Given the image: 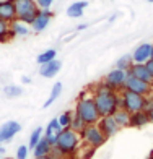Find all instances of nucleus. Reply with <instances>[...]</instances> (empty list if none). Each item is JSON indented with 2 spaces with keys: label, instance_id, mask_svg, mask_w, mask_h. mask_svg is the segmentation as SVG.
<instances>
[{
  "label": "nucleus",
  "instance_id": "32",
  "mask_svg": "<svg viewBox=\"0 0 153 159\" xmlns=\"http://www.w3.org/2000/svg\"><path fill=\"white\" fill-rule=\"evenodd\" d=\"M21 81H23L25 84H28V83H31V78L30 76H23V78H21Z\"/></svg>",
  "mask_w": 153,
  "mask_h": 159
},
{
  "label": "nucleus",
  "instance_id": "8",
  "mask_svg": "<svg viewBox=\"0 0 153 159\" xmlns=\"http://www.w3.org/2000/svg\"><path fill=\"white\" fill-rule=\"evenodd\" d=\"M124 89H129V91H134L137 94H142L147 98L148 94H151V84L147 83V81H142L135 76H130L127 75V80H126V84H124Z\"/></svg>",
  "mask_w": 153,
  "mask_h": 159
},
{
  "label": "nucleus",
  "instance_id": "9",
  "mask_svg": "<svg viewBox=\"0 0 153 159\" xmlns=\"http://www.w3.org/2000/svg\"><path fill=\"white\" fill-rule=\"evenodd\" d=\"M98 128L101 130V133H103L106 138H111V136H114L116 133L119 132V125L116 124V120H114V117L112 115H106V117H101L99 120H98Z\"/></svg>",
  "mask_w": 153,
  "mask_h": 159
},
{
  "label": "nucleus",
  "instance_id": "39",
  "mask_svg": "<svg viewBox=\"0 0 153 159\" xmlns=\"http://www.w3.org/2000/svg\"><path fill=\"white\" fill-rule=\"evenodd\" d=\"M0 159H2V156H0Z\"/></svg>",
  "mask_w": 153,
  "mask_h": 159
},
{
  "label": "nucleus",
  "instance_id": "18",
  "mask_svg": "<svg viewBox=\"0 0 153 159\" xmlns=\"http://www.w3.org/2000/svg\"><path fill=\"white\" fill-rule=\"evenodd\" d=\"M50 149H52V144L49 143V140L47 138H42L39 140V143L34 146V149H33V154H34V157H42V156H49L50 154Z\"/></svg>",
  "mask_w": 153,
  "mask_h": 159
},
{
  "label": "nucleus",
  "instance_id": "6",
  "mask_svg": "<svg viewBox=\"0 0 153 159\" xmlns=\"http://www.w3.org/2000/svg\"><path fill=\"white\" fill-rule=\"evenodd\" d=\"M119 96H121V109H126L130 114L138 112V111H143L145 96L137 94V93L129 91V89H122V93H121Z\"/></svg>",
  "mask_w": 153,
  "mask_h": 159
},
{
  "label": "nucleus",
  "instance_id": "10",
  "mask_svg": "<svg viewBox=\"0 0 153 159\" xmlns=\"http://www.w3.org/2000/svg\"><path fill=\"white\" fill-rule=\"evenodd\" d=\"M54 18V13L50 11V10H41L38 11V15H36L34 21H33V25H31V30L34 33H41V31H44L46 28L49 26L50 23V20Z\"/></svg>",
  "mask_w": 153,
  "mask_h": 159
},
{
  "label": "nucleus",
  "instance_id": "28",
  "mask_svg": "<svg viewBox=\"0 0 153 159\" xmlns=\"http://www.w3.org/2000/svg\"><path fill=\"white\" fill-rule=\"evenodd\" d=\"M86 127V124H85V122L82 120V119H80L78 117V115L74 112V119H72V124H70V128L72 130H74V132H77V133H80V132H82V130Z\"/></svg>",
  "mask_w": 153,
  "mask_h": 159
},
{
  "label": "nucleus",
  "instance_id": "36",
  "mask_svg": "<svg viewBox=\"0 0 153 159\" xmlns=\"http://www.w3.org/2000/svg\"><path fill=\"white\" fill-rule=\"evenodd\" d=\"M5 153V148H2V144H0V156H2Z\"/></svg>",
  "mask_w": 153,
  "mask_h": 159
},
{
  "label": "nucleus",
  "instance_id": "12",
  "mask_svg": "<svg viewBox=\"0 0 153 159\" xmlns=\"http://www.w3.org/2000/svg\"><path fill=\"white\" fill-rule=\"evenodd\" d=\"M151 49H153V44H140L132 54V59H134V63H147L150 59H151Z\"/></svg>",
  "mask_w": 153,
  "mask_h": 159
},
{
  "label": "nucleus",
  "instance_id": "13",
  "mask_svg": "<svg viewBox=\"0 0 153 159\" xmlns=\"http://www.w3.org/2000/svg\"><path fill=\"white\" fill-rule=\"evenodd\" d=\"M127 75H130V76H135V78L142 80V81H147V83H150V84L153 83V78L150 76V73H148L147 67H145V63H134L132 67L129 68Z\"/></svg>",
  "mask_w": 153,
  "mask_h": 159
},
{
  "label": "nucleus",
  "instance_id": "25",
  "mask_svg": "<svg viewBox=\"0 0 153 159\" xmlns=\"http://www.w3.org/2000/svg\"><path fill=\"white\" fill-rule=\"evenodd\" d=\"M44 136V130H42L41 127H38V128H34L33 130V133L30 135V144H28V148H31V149H34V146L39 143V140Z\"/></svg>",
  "mask_w": 153,
  "mask_h": 159
},
{
  "label": "nucleus",
  "instance_id": "34",
  "mask_svg": "<svg viewBox=\"0 0 153 159\" xmlns=\"http://www.w3.org/2000/svg\"><path fill=\"white\" fill-rule=\"evenodd\" d=\"M86 28H88V25H86V23H83V25H80V26L77 28V30H78V31H82V30H86Z\"/></svg>",
  "mask_w": 153,
  "mask_h": 159
},
{
  "label": "nucleus",
  "instance_id": "22",
  "mask_svg": "<svg viewBox=\"0 0 153 159\" xmlns=\"http://www.w3.org/2000/svg\"><path fill=\"white\" fill-rule=\"evenodd\" d=\"M134 65V59H132V54H126L122 55L121 59L116 62V68L124 70V71H129V68Z\"/></svg>",
  "mask_w": 153,
  "mask_h": 159
},
{
  "label": "nucleus",
  "instance_id": "35",
  "mask_svg": "<svg viewBox=\"0 0 153 159\" xmlns=\"http://www.w3.org/2000/svg\"><path fill=\"white\" fill-rule=\"evenodd\" d=\"M34 159H54V157H50V156H42V157H34Z\"/></svg>",
  "mask_w": 153,
  "mask_h": 159
},
{
  "label": "nucleus",
  "instance_id": "21",
  "mask_svg": "<svg viewBox=\"0 0 153 159\" xmlns=\"http://www.w3.org/2000/svg\"><path fill=\"white\" fill-rule=\"evenodd\" d=\"M10 30L15 33V36H28L30 34V28H28V25L21 23L20 20H15L10 23Z\"/></svg>",
  "mask_w": 153,
  "mask_h": 159
},
{
  "label": "nucleus",
  "instance_id": "11",
  "mask_svg": "<svg viewBox=\"0 0 153 159\" xmlns=\"http://www.w3.org/2000/svg\"><path fill=\"white\" fill-rule=\"evenodd\" d=\"M20 130H21V125L18 122H15V120L5 122V124L0 127V144L10 141L17 133H20Z\"/></svg>",
  "mask_w": 153,
  "mask_h": 159
},
{
  "label": "nucleus",
  "instance_id": "17",
  "mask_svg": "<svg viewBox=\"0 0 153 159\" xmlns=\"http://www.w3.org/2000/svg\"><path fill=\"white\" fill-rule=\"evenodd\" d=\"M147 124H150V117H148V112L145 111H138L130 114V124L129 127H134V128H142Z\"/></svg>",
  "mask_w": 153,
  "mask_h": 159
},
{
  "label": "nucleus",
  "instance_id": "14",
  "mask_svg": "<svg viewBox=\"0 0 153 159\" xmlns=\"http://www.w3.org/2000/svg\"><path fill=\"white\" fill-rule=\"evenodd\" d=\"M62 127H60V124H59V120L57 119H52L47 124V127H46V130H44V138H47L49 140V143L52 144H55V141H57V136H59V133L62 132Z\"/></svg>",
  "mask_w": 153,
  "mask_h": 159
},
{
  "label": "nucleus",
  "instance_id": "15",
  "mask_svg": "<svg viewBox=\"0 0 153 159\" xmlns=\"http://www.w3.org/2000/svg\"><path fill=\"white\" fill-rule=\"evenodd\" d=\"M0 18L8 21V23L17 20L15 5H13L12 0H2V2H0Z\"/></svg>",
  "mask_w": 153,
  "mask_h": 159
},
{
  "label": "nucleus",
  "instance_id": "30",
  "mask_svg": "<svg viewBox=\"0 0 153 159\" xmlns=\"http://www.w3.org/2000/svg\"><path fill=\"white\" fill-rule=\"evenodd\" d=\"M36 5H38V8L41 10H49L50 8V5L54 3V0H34Z\"/></svg>",
  "mask_w": 153,
  "mask_h": 159
},
{
  "label": "nucleus",
  "instance_id": "27",
  "mask_svg": "<svg viewBox=\"0 0 153 159\" xmlns=\"http://www.w3.org/2000/svg\"><path fill=\"white\" fill-rule=\"evenodd\" d=\"M3 93H5L7 98H18V96H21L23 89H21L20 86H17V84H8V86L3 88Z\"/></svg>",
  "mask_w": 153,
  "mask_h": 159
},
{
  "label": "nucleus",
  "instance_id": "38",
  "mask_svg": "<svg viewBox=\"0 0 153 159\" xmlns=\"http://www.w3.org/2000/svg\"><path fill=\"white\" fill-rule=\"evenodd\" d=\"M148 2H150V3H153V0H148Z\"/></svg>",
  "mask_w": 153,
  "mask_h": 159
},
{
  "label": "nucleus",
  "instance_id": "31",
  "mask_svg": "<svg viewBox=\"0 0 153 159\" xmlns=\"http://www.w3.org/2000/svg\"><path fill=\"white\" fill-rule=\"evenodd\" d=\"M145 67H147V70H148V73H150V76L153 78V60L150 59L147 63H145Z\"/></svg>",
  "mask_w": 153,
  "mask_h": 159
},
{
  "label": "nucleus",
  "instance_id": "7",
  "mask_svg": "<svg viewBox=\"0 0 153 159\" xmlns=\"http://www.w3.org/2000/svg\"><path fill=\"white\" fill-rule=\"evenodd\" d=\"M126 80H127V71L119 70V68H114V70H111L106 75L104 83L111 89H114V91H122L124 89V84H126Z\"/></svg>",
  "mask_w": 153,
  "mask_h": 159
},
{
  "label": "nucleus",
  "instance_id": "19",
  "mask_svg": "<svg viewBox=\"0 0 153 159\" xmlns=\"http://www.w3.org/2000/svg\"><path fill=\"white\" fill-rule=\"evenodd\" d=\"M88 7V2H85V0H80V2H74L69 8H67V15L70 18H80L83 16V11L85 8Z\"/></svg>",
  "mask_w": 153,
  "mask_h": 159
},
{
  "label": "nucleus",
  "instance_id": "23",
  "mask_svg": "<svg viewBox=\"0 0 153 159\" xmlns=\"http://www.w3.org/2000/svg\"><path fill=\"white\" fill-rule=\"evenodd\" d=\"M60 93H62V83H55V84L52 86V89H50V94H49L47 101L44 102V107H49L57 98L60 96Z\"/></svg>",
  "mask_w": 153,
  "mask_h": 159
},
{
  "label": "nucleus",
  "instance_id": "16",
  "mask_svg": "<svg viewBox=\"0 0 153 159\" xmlns=\"http://www.w3.org/2000/svg\"><path fill=\"white\" fill-rule=\"evenodd\" d=\"M60 67H62L60 60L54 59V60H50V62H47V63H44V65H41L39 75L44 76V78H54V76L60 71Z\"/></svg>",
  "mask_w": 153,
  "mask_h": 159
},
{
  "label": "nucleus",
  "instance_id": "26",
  "mask_svg": "<svg viewBox=\"0 0 153 159\" xmlns=\"http://www.w3.org/2000/svg\"><path fill=\"white\" fill-rule=\"evenodd\" d=\"M72 119H74V112H70V111L64 112V114H60L59 117H57V120H59V124H60L62 128H70Z\"/></svg>",
  "mask_w": 153,
  "mask_h": 159
},
{
  "label": "nucleus",
  "instance_id": "29",
  "mask_svg": "<svg viewBox=\"0 0 153 159\" xmlns=\"http://www.w3.org/2000/svg\"><path fill=\"white\" fill-rule=\"evenodd\" d=\"M28 151H30V148L25 146V144L18 146V149H17V159H26L28 157Z\"/></svg>",
  "mask_w": 153,
  "mask_h": 159
},
{
  "label": "nucleus",
  "instance_id": "4",
  "mask_svg": "<svg viewBox=\"0 0 153 159\" xmlns=\"http://www.w3.org/2000/svg\"><path fill=\"white\" fill-rule=\"evenodd\" d=\"M15 5V11H17V20H20L21 23H25L28 26L33 25V21L38 15V5L34 0H12Z\"/></svg>",
  "mask_w": 153,
  "mask_h": 159
},
{
  "label": "nucleus",
  "instance_id": "33",
  "mask_svg": "<svg viewBox=\"0 0 153 159\" xmlns=\"http://www.w3.org/2000/svg\"><path fill=\"white\" fill-rule=\"evenodd\" d=\"M148 117H150V124H153V107L148 111Z\"/></svg>",
  "mask_w": 153,
  "mask_h": 159
},
{
  "label": "nucleus",
  "instance_id": "3",
  "mask_svg": "<svg viewBox=\"0 0 153 159\" xmlns=\"http://www.w3.org/2000/svg\"><path fill=\"white\" fill-rule=\"evenodd\" d=\"M80 133L74 132L72 128H64L62 132L57 136V141L54 146H57L65 156H70V154H75L78 151L80 146Z\"/></svg>",
  "mask_w": 153,
  "mask_h": 159
},
{
  "label": "nucleus",
  "instance_id": "2",
  "mask_svg": "<svg viewBox=\"0 0 153 159\" xmlns=\"http://www.w3.org/2000/svg\"><path fill=\"white\" fill-rule=\"evenodd\" d=\"M75 114L85 122L86 125H94V124H98V120L101 119V115L98 112V107H96V104H94L93 96H85V93H82V96H80L78 101H77Z\"/></svg>",
  "mask_w": 153,
  "mask_h": 159
},
{
  "label": "nucleus",
  "instance_id": "20",
  "mask_svg": "<svg viewBox=\"0 0 153 159\" xmlns=\"http://www.w3.org/2000/svg\"><path fill=\"white\" fill-rule=\"evenodd\" d=\"M112 117L116 120V124L119 125V128L129 127V124H130V112H127L126 109H117L114 112Z\"/></svg>",
  "mask_w": 153,
  "mask_h": 159
},
{
  "label": "nucleus",
  "instance_id": "24",
  "mask_svg": "<svg viewBox=\"0 0 153 159\" xmlns=\"http://www.w3.org/2000/svg\"><path fill=\"white\" fill-rule=\"evenodd\" d=\"M55 55H57L55 49H47V50H44L42 54H39L36 60H38L39 65H44V63H47V62H50V60H54Z\"/></svg>",
  "mask_w": 153,
  "mask_h": 159
},
{
  "label": "nucleus",
  "instance_id": "5",
  "mask_svg": "<svg viewBox=\"0 0 153 159\" xmlns=\"http://www.w3.org/2000/svg\"><path fill=\"white\" fill-rule=\"evenodd\" d=\"M80 140H82L86 146L96 149L99 146H103L108 138L101 133V130L98 128V125L94 124V125H86L82 132H80Z\"/></svg>",
  "mask_w": 153,
  "mask_h": 159
},
{
  "label": "nucleus",
  "instance_id": "37",
  "mask_svg": "<svg viewBox=\"0 0 153 159\" xmlns=\"http://www.w3.org/2000/svg\"><path fill=\"white\" fill-rule=\"evenodd\" d=\"M151 60H153V49H151Z\"/></svg>",
  "mask_w": 153,
  "mask_h": 159
},
{
  "label": "nucleus",
  "instance_id": "1",
  "mask_svg": "<svg viewBox=\"0 0 153 159\" xmlns=\"http://www.w3.org/2000/svg\"><path fill=\"white\" fill-rule=\"evenodd\" d=\"M93 99L98 107L101 117L114 115V112L121 109V96L117 91L111 89L106 83H99L93 88Z\"/></svg>",
  "mask_w": 153,
  "mask_h": 159
}]
</instances>
